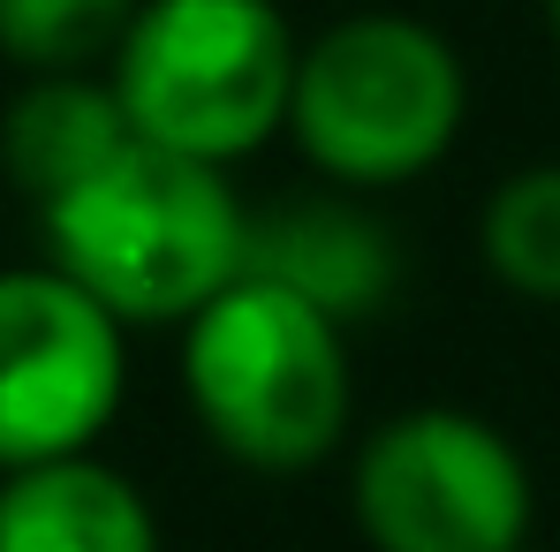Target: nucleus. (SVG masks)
I'll return each instance as SVG.
<instances>
[{
	"mask_svg": "<svg viewBox=\"0 0 560 552\" xmlns=\"http://www.w3.org/2000/svg\"><path fill=\"white\" fill-rule=\"evenodd\" d=\"M469 121V69L447 31L401 8H364L295 46V84L280 137L318 183L401 189L432 175Z\"/></svg>",
	"mask_w": 560,
	"mask_h": 552,
	"instance_id": "obj_3",
	"label": "nucleus"
},
{
	"mask_svg": "<svg viewBox=\"0 0 560 552\" xmlns=\"http://www.w3.org/2000/svg\"><path fill=\"white\" fill-rule=\"evenodd\" d=\"M523 552H530V545H523Z\"/></svg>",
	"mask_w": 560,
	"mask_h": 552,
	"instance_id": "obj_13",
	"label": "nucleus"
},
{
	"mask_svg": "<svg viewBox=\"0 0 560 552\" xmlns=\"http://www.w3.org/2000/svg\"><path fill=\"white\" fill-rule=\"evenodd\" d=\"M0 552H160V515L98 455L31 461L0 469Z\"/></svg>",
	"mask_w": 560,
	"mask_h": 552,
	"instance_id": "obj_8",
	"label": "nucleus"
},
{
	"mask_svg": "<svg viewBox=\"0 0 560 552\" xmlns=\"http://www.w3.org/2000/svg\"><path fill=\"white\" fill-rule=\"evenodd\" d=\"M243 273L303 295L334 326H364L401 295L409 258H401V235L386 227V212L364 189L318 183V189H288V197L250 204Z\"/></svg>",
	"mask_w": 560,
	"mask_h": 552,
	"instance_id": "obj_7",
	"label": "nucleus"
},
{
	"mask_svg": "<svg viewBox=\"0 0 560 552\" xmlns=\"http://www.w3.org/2000/svg\"><path fill=\"white\" fill-rule=\"evenodd\" d=\"M546 23H553V38H560V0H546Z\"/></svg>",
	"mask_w": 560,
	"mask_h": 552,
	"instance_id": "obj_12",
	"label": "nucleus"
},
{
	"mask_svg": "<svg viewBox=\"0 0 560 552\" xmlns=\"http://www.w3.org/2000/svg\"><path fill=\"white\" fill-rule=\"evenodd\" d=\"M129 394V326L54 266H0V469L92 455Z\"/></svg>",
	"mask_w": 560,
	"mask_h": 552,
	"instance_id": "obj_6",
	"label": "nucleus"
},
{
	"mask_svg": "<svg viewBox=\"0 0 560 552\" xmlns=\"http://www.w3.org/2000/svg\"><path fill=\"white\" fill-rule=\"evenodd\" d=\"M295 46L273 0H137L106 84L137 144L235 167L288 121Z\"/></svg>",
	"mask_w": 560,
	"mask_h": 552,
	"instance_id": "obj_4",
	"label": "nucleus"
},
{
	"mask_svg": "<svg viewBox=\"0 0 560 552\" xmlns=\"http://www.w3.org/2000/svg\"><path fill=\"white\" fill-rule=\"evenodd\" d=\"M372 552H523L538 484L523 447L469 409H401L349 461Z\"/></svg>",
	"mask_w": 560,
	"mask_h": 552,
	"instance_id": "obj_5",
	"label": "nucleus"
},
{
	"mask_svg": "<svg viewBox=\"0 0 560 552\" xmlns=\"http://www.w3.org/2000/svg\"><path fill=\"white\" fill-rule=\"evenodd\" d=\"M137 0H0V61L23 77H106Z\"/></svg>",
	"mask_w": 560,
	"mask_h": 552,
	"instance_id": "obj_11",
	"label": "nucleus"
},
{
	"mask_svg": "<svg viewBox=\"0 0 560 552\" xmlns=\"http://www.w3.org/2000/svg\"><path fill=\"white\" fill-rule=\"evenodd\" d=\"M129 144V114L106 77H23L0 114V175L31 204H54Z\"/></svg>",
	"mask_w": 560,
	"mask_h": 552,
	"instance_id": "obj_9",
	"label": "nucleus"
},
{
	"mask_svg": "<svg viewBox=\"0 0 560 552\" xmlns=\"http://www.w3.org/2000/svg\"><path fill=\"white\" fill-rule=\"evenodd\" d=\"M243 220L228 167L129 137L98 175L38 204V243L114 326H183L243 273Z\"/></svg>",
	"mask_w": 560,
	"mask_h": 552,
	"instance_id": "obj_1",
	"label": "nucleus"
},
{
	"mask_svg": "<svg viewBox=\"0 0 560 552\" xmlns=\"http://www.w3.org/2000/svg\"><path fill=\"white\" fill-rule=\"evenodd\" d=\"M477 250H485V273L500 280L508 295L560 303V160L515 167L485 197Z\"/></svg>",
	"mask_w": 560,
	"mask_h": 552,
	"instance_id": "obj_10",
	"label": "nucleus"
},
{
	"mask_svg": "<svg viewBox=\"0 0 560 552\" xmlns=\"http://www.w3.org/2000/svg\"><path fill=\"white\" fill-rule=\"evenodd\" d=\"M183 394L235 469L303 477L349 447V326L273 280L235 273L205 310L183 318Z\"/></svg>",
	"mask_w": 560,
	"mask_h": 552,
	"instance_id": "obj_2",
	"label": "nucleus"
}]
</instances>
